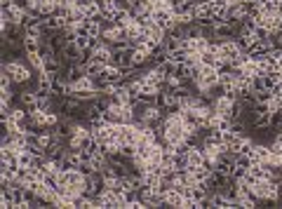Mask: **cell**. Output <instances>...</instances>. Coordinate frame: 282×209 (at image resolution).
<instances>
[{"label": "cell", "instance_id": "ba28073f", "mask_svg": "<svg viewBox=\"0 0 282 209\" xmlns=\"http://www.w3.org/2000/svg\"><path fill=\"white\" fill-rule=\"evenodd\" d=\"M113 64L120 68H125V71H130V68H134V64H132V49H123V52H113Z\"/></svg>", "mask_w": 282, "mask_h": 209}, {"label": "cell", "instance_id": "ffe728a7", "mask_svg": "<svg viewBox=\"0 0 282 209\" xmlns=\"http://www.w3.org/2000/svg\"><path fill=\"white\" fill-rule=\"evenodd\" d=\"M280 71H282V57H280Z\"/></svg>", "mask_w": 282, "mask_h": 209}, {"label": "cell", "instance_id": "8992f818", "mask_svg": "<svg viewBox=\"0 0 282 209\" xmlns=\"http://www.w3.org/2000/svg\"><path fill=\"white\" fill-rule=\"evenodd\" d=\"M101 75L110 82V85H118V82H123V78H125V68L116 66V64H108V66L103 68Z\"/></svg>", "mask_w": 282, "mask_h": 209}, {"label": "cell", "instance_id": "ac0fdd59", "mask_svg": "<svg viewBox=\"0 0 282 209\" xmlns=\"http://www.w3.org/2000/svg\"><path fill=\"white\" fill-rule=\"evenodd\" d=\"M174 75H179L181 80H188V64H177V71Z\"/></svg>", "mask_w": 282, "mask_h": 209}, {"label": "cell", "instance_id": "52a82bcc", "mask_svg": "<svg viewBox=\"0 0 282 209\" xmlns=\"http://www.w3.org/2000/svg\"><path fill=\"white\" fill-rule=\"evenodd\" d=\"M113 21H116L118 26L127 28V26H132V24H134L137 19H134V14H132L130 7H120V10L116 12V17H113Z\"/></svg>", "mask_w": 282, "mask_h": 209}, {"label": "cell", "instance_id": "5bb4252c", "mask_svg": "<svg viewBox=\"0 0 282 209\" xmlns=\"http://www.w3.org/2000/svg\"><path fill=\"white\" fill-rule=\"evenodd\" d=\"M103 64H99V61H92L90 66H85V71H87V78H92V80H94V78H99V75L103 73Z\"/></svg>", "mask_w": 282, "mask_h": 209}, {"label": "cell", "instance_id": "3957f363", "mask_svg": "<svg viewBox=\"0 0 282 209\" xmlns=\"http://www.w3.org/2000/svg\"><path fill=\"white\" fill-rule=\"evenodd\" d=\"M209 209H231V197L226 190H214L209 195Z\"/></svg>", "mask_w": 282, "mask_h": 209}, {"label": "cell", "instance_id": "8fae6325", "mask_svg": "<svg viewBox=\"0 0 282 209\" xmlns=\"http://www.w3.org/2000/svg\"><path fill=\"white\" fill-rule=\"evenodd\" d=\"M125 35H127V40H137V38H141V35H144V26H141L139 21H134L132 26L125 28Z\"/></svg>", "mask_w": 282, "mask_h": 209}, {"label": "cell", "instance_id": "4fadbf2b", "mask_svg": "<svg viewBox=\"0 0 282 209\" xmlns=\"http://www.w3.org/2000/svg\"><path fill=\"white\" fill-rule=\"evenodd\" d=\"M73 87H76V92H90V89H94V80L92 78H80V80L73 82Z\"/></svg>", "mask_w": 282, "mask_h": 209}, {"label": "cell", "instance_id": "5b68a950", "mask_svg": "<svg viewBox=\"0 0 282 209\" xmlns=\"http://www.w3.org/2000/svg\"><path fill=\"white\" fill-rule=\"evenodd\" d=\"M186 160H188V167H202L205 165V150L202 146H191L186 153Z\"/></svg>", "mask_w": 282, "mask_h": 209}, {"label": "cell", "instance_id": "30bf717a", "mask_svg": "<svg viewBox=\"0 0 282 209\" xmlns=\"http://www.w3.org/2000/svg\"><path fill=\"white\" fill-rule=\"evenodd\" d=\"M94 61L103 64V66L113 64V49H110V45H101V47H96L94 49Z\"/></svg>", "mask_w": 282, "mask_h": 209}, {"label": "cell", "instance_id": "9c48e42d", "mask_svg": "<svg viewBox=\"0 0 282 209\" xmlns=\"http://www.w3.org/2000/svg\"><path fill=\"white\" fill-rule=\"evenodd\" d=\"M184 202H186V195L184 193H179V190L170 188L165 195V204L167 207H177V209H184Z\"/></svg>", "mask_w": 282, "mask_h": 209}, {"label": "cell", "instance_id": "277c9868", "mask_svg": "<svg viewBox=\"0 0 282 209\" xmlns=\"http://www.w3.org/2000/svg\"><path fill=\"white\" fill-rule=\"evenodd\" d=\"M62 54H64V61H66V66H71V64H78V59H80L83 49L76 45V40H71V42H66V45H64Z\"/></svg>", "mask_w": 282, "mask_h": 209}, {"label": "cell", "instance_id": "9a60e30c", "mask_svg": "<svg viewBox=\"0 0 282 209\" xmlns=\"http://www.w3.org/2000/svg\"><path fill=\"white\" fill-rule=\"evenodd\" d=\"M170 61H174V64H186L188 61V49L179 47V49H174V52H170Z\"/></svg>", "mask_w": 282, "mask_h": 209}, {"label": "cell", "instance_id": "d6986e66", "mask_svg": "<svg viewBox=\"0 0 282 209\" xmlns=\"http://www.w3.org/2000/svg\"><path fill=\"white\" fill-rule=\"evenodd\" d=\"M277 12L282 14V0H277Z\"/></svg>", "mask_w": 282, "mask_h": 209}, {"label": "cell", "instance_id": "e0dca14e", "mask_svg": "<svg viewBox=\"0 0 282 209\" xmlns=\"http://www.w3.org/2000/svg\"><path fill=\"white\" fill-rule=\"evenodd\" d=\"M76 45L80 49H87V47H92V38L90 35H76Z\"/></svg>", "mask_w": 282, "mask_h": 209}, {"label": "cell", "instance_id": "7c38bea8", "mask_svg": "<svg viewBox=\"0 0 282 209\" xmlns=\"http://www.w3.org/2000/svg\"><path fill=\"white\" fill-rule=\"evenodd\" d=\"M40 45H42L40 38H24V49H26V54H38L40 52Z\"/></svg>", "mask_w": 282, "mask_h": 209}, {"label": "cell", "instance_id": "2e32d148", "mask_svg": "<svg viewBox=\"0 0 282 209\" xmlns=\"http://www.w3.org/2000/svg\"><path fill=\"white\" fill-rule=\"evenodd\" d=\"M270 99H273V92H270V89H259V92H256V101L259 103H268Z\"/></svg>", "mask_w": 282, "mask_h": 209}, {"label": "cell", "instance_id": "6da1fadb", "mask_svg": "<svg viewBox=\"0 0 282 209\" xmlns=\"http://www.w3.org/2000/svg\"><path fill=\"white\" fill-rule=\"evenodd\" d=\"M3 71L12 75L14 85H28L35 78V71L28 66L26 61L21 59H12V61H3Z\"/></svg>", "mask_w": 282, "mask_h": 209}, {"label": "cell", "instance_id": "7a4b0ae2", "mask_svg": "<svg viewBox=\"0 0 282 209\" xmlns=\"http://www.w3.org/2000/svg\"><path fill=\"white\" fill-rule=\"evenodd\" d=\"M245 52V49L240 47V42L235 40V38H228V40H221V59L231 61V64H235L238 61V57Z\"/></svg>", "mask_w": 282, "mask_h": 209}]
</instances>
